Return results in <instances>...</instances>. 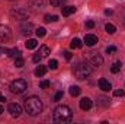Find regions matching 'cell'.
Returning a JSON list of instances; mask_svg holds the SVG:
<instances>
[{
	"mask_svg": "<svg viewBox=\"0 0 125 124\" xmlns=\"http://www.w3.org/2000/svg\"><path fill=\"white\" fill-rule=\"evenodd\" d=\"M35 32H36V37H45L47 29H45L44 26H39V28H36V29H35Z\"/></svg>",
	"mask_w": 125,
	"mask_h": 124,
	"instance_id": "obj_23",
	"label": "cell"
},
{
	"mask_svg": "<svg viewBox=\"0 0 125 124\" xmlns=\"http://www.w3.org/2000/svg\"><path fill=\"white\" fill-rule=\"evenodd\" d=\"M105 15H112V10H105Z\"/></svg>",
	"mask_w": 125,
	"mask_h": 124,
	"instance_id": "obj_36",
	"label": "cell"
},
{
	"mask_svg": "<svg viewBox=\"0 0 125 124\" xmlns=\"http://www.w3.org/2000/svg\"><path fill=\"white\" fill-rule=\"evenodd\" d=\"M99 88L103 91V92H109L112 89V85L109 83V80H106L105 77H100L99 79Z\"/></svg>",
	"mask_w": 125,
	"mask_h": 124,
	"instance_id": "obj_9",
	"label": "cell"
},
{
	"mask_svg": "<svg viewBox=\"0 0 125 124\" xmlns=\"http://www.w3.org/2000/svg\"><path fill=\"white\" fill-rule=\"evenodd\" d=\"M4 54L7 56V57H12V59H16V57H19L21 56V51L18 50V48H12V50H4Z\"/></svg>",
	"mask_w": 125,
	"mask_h": 124,
	"instance_id": "obj_13",
	"label": "cell"
},
{
	"mask_svg": "<svg viewBox=\"0 0 125 124\" xmlns=\"http://www.w3.org/2000/svg\"><path fill=\"white\" fill-rule=\"evenodd\" d=\"M25 110L32 117L41 114V111H42V102H41V99L38 96H29V98H26L25 99Z\"/></svg>",
	"mask_w": 125,
	"mask_h": 124,
	"instance_id": "obj_2",
	"label": "cell"
},
{
	"mask_svg": "<svg viewBox=\"0 0 125 124\" xmlns=\"http://www.w3.org/2000/svg\"><path fill=\"white\" fill-rule=\"evenodd\" d=\"M62 95H64L62 92H57L55 93V96H54V101H60V99L62 98Z\"/></svg>",
	"mask_w": 125,
	"mask_h": 124,
	"instance_id": "obj_31",
	"label": "cell"
},
{
	"mask_svg": "<svg viewBox=\"0 0 125 124\" xmlns=\"http://www.w3.org/2000/svg\"><path fill=\"white\" fill-rule=\"evenodd\" d=\"M125 92H124V89H116V91H114V96H124Z\"/></svg>",
	"mask_w": 125,
	"mask_h": 124,
	"instance_id": "obj_27",
	"label": "cell"
},
{
	"mask_svg": "<svg viewBox=\"0 0 125 124\" xmlns=\"http://www.w3.org/2000/svg\"><path fill=\"white\" fill-rule=\"evenodd\" d=\"M45 22H51V16L50 15H45V19H44Z\"/></svg>",
	"mask_w": 125,
	"mask_h": 124,
	"instance_id": "obj_35",
	"label": "cell"
},
{
	"mask_svg": "<svg viewBox=\"0 0 125 124\" xmlns=\"http://www.w3.org/2000/svg\"><path fill=\"white\" fill-rule=\"evenodd\" d=\"M48 66L52 69V70H55L57 67H58V62L55 60V59H52V60H50V63H48Z\"/></svg>",
	"mask_w": 125,
	"mask_h": 124,
	"instance_id": "obj_24",
	"label": "cell"
},
{
	"mask_svg": "<svg viewBox=\"0 0 125 124\" xmlns=\"http://www.w3.org/2000/svg\"><path fill=\"white\" fill-rule=\"evenodd\" d=\"M70 47H71V48H82V47H83V42H82L79 38H73Z\"/></svg>",
	"mask_w": 125,
	"mask_h": 124,
	"instance_id": "obj_16",
	"label": "cell"
},
{
	"mask_svg": "<svg viewBox=\"0 0 125 124\" xmlns=\"http://www.w3.org/2000/svg\"><path fill=\"white\" fill-rule=\"evenodd\" d=\"M57 21H58V16L57 15H52L51 16V22H57Z\"/></svg>",
	"mask_w": 125,
	"mask_h": 124,
	"instance_id": "obj_34",
	"label": "cell"
},
{
	"mask_svg": "<svg viewBox=\"0 0 125 124\" xmlns=\"http://www.w3.org/2000/svg\"><path fill=\"white\" fill-rule=\"evenodd\" d=\"M41 59H42V57H41V54H39V53H38V54H35V56L32 57L33 63H39V62H41Z\"/></svg>",
	"mask_w": 125,
	"mask_h": 124,
	"instance_id": "obj_29",
	"label": "cell"
},
{
	"mask_svg": "<svg viewBox=\"0 0 125 124\" xmlns=\"http://www.w3.org/2000/svg\"><path fill=\"white\" fill-rule=\"evenodd\" d=\"M74 12H76L74 6H65V7H62V16H70Z\"/></svg>",
	"mask_w": 125,
	"mask_h": 124,
	"instance_id": "obj_15",
	"label": "cell"
},
{
	"mask_svg": "<svg viewBox=\"0 0 125 124\" xmlns=\"http://www.w3.org/2000/svg\"><path fill=\"white\" fill-rule=\"evenodd\" d=\"M1 112H3V107L0 105V114H1Z\"/></svg>",
	"mask_w": 125,
	"mask_h": 124,
	"instance_id": "obj_39",
	"label": "cell"
},
{
	"mask_svg": "<svg viewBox=\"0 0 125 124\" xmlns=\"http://www.w3.org/2000/svg\"><path fill=\"white\" fill-rule=\"evenodd\" d=\"M71 118H73V112H71L70 107H67V105H58L52 112V120L55 123H70Z\"/></svg>",
	"mask_w": 125,
	"mask_h": 124,
	"instance_id": "obj_1",
	"label": "cell"
},
{
	"mask_svg": "<svg viewBox=\"0 0 125 124\" xmlns=\"http://www.w3.org/2000/svg\"><path fill=\"white\" fill-rule=\"evenodd\" d=\"M70 95L71 96H77V95H80V92H82V89L79 88V86H70Z\"/></svg>",
	"mask_w": 125,
	"mask_h": 124,
	"instance_id": "obj_20",
	"label": "cell"
},
{
	"mask_svg": "<svg viewBox=\"0 0 125 124\" xmlns=\"http://www.w3.org/2000/svg\"><path fill=\"white\" fill-rule=\"evenodd\" d=\"M84 42H86L87 47H93V45L97 44V37L93 35V34H87V35L84 37Z\"/></svg>",
	"mask_w": 125,
	"mask_h": 124,
	"instance_id": "obj_11",
	"label": "cell"
},
{
	"mask_svg": "<svg viewBox=\"0 0 125 124\" xmlns=\"http://www.w3.org/2000/svg\"><path fill=\"white\" fill-rule=\"evenodd\" d=\"M26 89H28V83H26L25 79H16V80H13L12 85H10V91L13 93H18V95L23 93Z\"/></svg>",
	"mask_w": 125,
	"mask_h": 124,
	"instance_id": "obj_4",
	"label": "cell"
},
{
	"mask_svg": "<svg viewBox=\"0 0 125 124\" xmlns=\"http://www.w3.org/2000/svg\"><path fill=\"white\" fill-rule=\"evenodd\" d=\"M0 101H1V102H3V101H6V98H4V96H3L1 93H0Z\"/></svg>",
	"mask_w": 125,
	"mask_h": 124,
	"instance_id": "obj_37",
	"label": "cell"
},
{
	"mask_svg": "<svg viewBox=\"0 0 125 124\" xmlns=\"http://www.w3.org/2000/svg\"><path fill=\"white\" fill-rule=\"evenodd\" d=\"M121 67H122V63L115 62L114 64H112V67H111V72H112V73H118V72L121 70Z\"/></svg>",
	"mask_w": 125,
	"mask_h": 124,
	"instance_id": "obj_19",
	"label": "cell"
},
{
	"mask_svg": "<svg viewBox=\"0 0 125 124\" xmlns=\"http://www.w3.org/2000/svg\"><path fill=\"white\" fill-rule=\"evenodd\" d=\"M21 29H22V34L23 35H29V34L33 32V25H32L31 22H25V24H22Z\"/></svg>",
	"mask_w": 125,
	"mask_h": 124,
	"instance_id": "obj_12",
	"label": "cell"
},
{
	"mask_svg": "<svg viewBox=\"0 0 125 124\" xmlns=\"http://www.w3.org/2000/svg\"><path fill=\"white\" fill-rule=\"evenodd\" d=\"M90 64L94 67H99L103 64V57L99 53H90Z\"/></svg>",
	"mask_w": 125,
	"mask_h": 124,
	"instance_id": "obj_8",
	"label": "cell"
},
{
	"mask_svg": "<svg viewBox=\"0 0 125 124\" xmlns=\"http://www.w3.org/2000/svg\"><path fill=\"white\" fill-rule=\"evenodd\" d=\"M50 3H51V6H54V7H58V6H61L62 3H64V0H50Z\"/></svg>",
	"mask_w": 125,
	"mask_h": 124,
	"instance_id": "obj_25",
	"label": "cell"
},
{
	"mask_svg": "<svg viewBox=\"0 0 125 124\" xmlns=\"http://www.w3.org/2000/svg\"><path fill=\"white\" fill-rule=\"evenodd\" d=\"M33 73H35V76H38V77H42V76L47 73V67H45V66H42V64H39V66L35 69V72H33Z\"/></svg>",
	"mask_w": 125,
	"mask_h": 124,
	"instance_id": "obj_14",
	"label": "cell"
},
{
	"mask_svg": "<svg viewBox=\"0 0 125 124\" xmlns=\"http://www.w3.org/2000/svg\"><path fill=\"white\" fill-rule=\"evenodd\" d=\"M64 57H65V60H70L71 59V53L70 51H64Z\"/></svg>",
	"mask_w": 125,
	"mask_h": 124,
	"instance_id": "obj_33",
	"label": "cell"
},
{
	"mask_svg": "<svg viewBox=\"0 0 125 124\" xmlns=\"http://www.w3.org/2000/svg\"><path fill=\"white\" fill-rule=\"evenodd\" d=\"M99 101H100V104H102V105H105V107H106V105H109V99H108V98L100 96V98H99Z\"/></svg>",
	"mask_w": 125,
	"mask_h": 124,
	"instance_id": "obj_28",
	"label": "cell"
},
{
	"mask_svg": "<svg viewBox=\"0 0 125 124\" xmlns=\"http://www.w3.org/2000/svg\"><path fill=\"white\" fill-rule=\"evenodd\" d=\"M124 22H125V21H124Z\"/></svg>",
	"mask_w": 125,
	"mask_h": 124,
	"instance_id": "obj_40",
	"label": "cell"
},
{
	"mask_svg": "<svg viewBox=\"0 0 125 124\" xmlns=\"http://www.w3.org/2000/svg\"><path fill=\"white\" fill-rule=\"evenodd\" d=\"M86 26H87L89 29H92V28H94V22L93 21H87V22H86Z\"/></svg>",
	"mask_w": 125,
	"mask_h": 124,
	"instance_id": "obj_32",
	"label": "cell"
},
{
	"mask_svg": "<svg viewBox=\"0 0 125 124\" xmlns=\"http://www.w3.org/2000/svg\"><path fill=\"white\" fill-rule=\"evenodd\" d=\"M106 53H108V54H114V53H116V47H108V48H106Z\"/></svg>",
	"mask_w": 125,
	"mask_h": 124,
	"instance_id": "obj_30",
	"label": "cell"
},
{
	"mask_svg": "<svg viewBox=\"0 0 125 124\" xmlns=\"http://www.w3.org/2000/svg\"><path fill=\"white\" fill-rule=\"evenodd\" d=\"M105 29H106V32H108V34H111V35L116 32L115 25H112V24H106V25H105Z\"/></svg>",
	"mask_w": 125,
	"mask_h": 124,
	"instance_id": "obj_21",
	"label": "cell"
},
{
	"mask_svg": "<svg viewBox=\"0 0 125 124\" xmlns=\"http://www.w3.org/2000/svg\"><path fill=\"white\" fill-rule=\"evenodd\" d=\"M73 73H74L76 79L83 80V79H86V77L92 73V67H90L87 63H79V64H76V66H74Z\"/></svg>",
	"mask_w": 125,
	"mask_h": 124,
	"instance_id": "obj_3",
	"label": "cell"
},
{
	"mask_svg": "<svg viewBox=\"0 0 125 124\" xmlns=\"http://www.w3.org/2000/svg\"><path fill=\"white\" fill-rule=\"evenodd\" d=\"M23 64H25V60L22 59V56H19V57L15 59V66H16V67L21 69V67H23Z\"/></svg>",
	"mask_w": 125,
	"mask_h": 124,
	"instance_id": "obj_22",
	"label": "cell"
},
{
	"mask_svg": "<svg viewBox=\"0 0 125 124\" xmlns=\"http://www.w3.org/2000/svg\"><path fill=\"white\" fill-rule=\"evenodd\" d=\"M80 108H82L83 111L90 110V108H92V99H90V98H87V96L82 98V99H80Z\"/></svg>",
	"mask_w": 125,
	"mask_h": 124,
	"instance_id": "obj_10",
	"label": "cell"
},
{
	"mask_svg": "<svg viewBox=\"0 0 125 124\" xmlns=\"http://www.w3.org/2000/svg\"><path fill=\"white\" fill-rule=\"evenodd\" d=\"M39 88H42V89L50 88V80H42V82H39Z\"/></svg>",
	"mask_w": 125,
	"mask_h": 124,
	"instance_id": "obj_26",
	"label": "cell"
},
{
	"mask_svg": "<svg viewBox=\"0 0 125 124\" xmlns=\"http://www.w3.org/2000/svg\"><path fill=\"white\" fill-rule=\"evenodd\" d=\"M12 38V31L7 25H0V42H7Z\"/></svg>",
	"mask_w": 125,
	"mask_h": 124,
	"instance_id": "obj_6",
	"label": "cell"
},
{
	"mask_svg": "<svg viewBox=\"0 0 125 124\" xmlns=\"http://www.w3.org/2000/svg\"><path fill=\"white\" fill-rule=\"evenodd\" d=\"M10 15H12L15 19H19V21H22V19H28V18H29V12H28L26 9H23V7L12 9V10H10Z\"/></svg>",
	"mask_w": 125,
	"mask_h": 124,
	"instance_id": "obj_5",
	"label": "cell"
},
{
	"mask_svg": "<svg viewBox=\"0 0 125 124\" xmlns=\"http://www.w3.org/2000/svg\"><path fill=\"white\" fill-rule=\"evenodd\" d=\"M9 112H10V115L12 117H19L21 114H22V107L19 105V104H16V102H12V104H9Z\"/></svg>",
	"mask_w": 125,
	"mask_h": 124,
	"instance_id": "obj_7",
	"label": "cell"
},
{
	"mask_svg": "<svg viewBox=\"0 0 125 124\" xmlns=\"http://www.w3.org/2000/svg\"><path fill=\"white\" fill-rule=\"evenodd\" d=\"M36 45H38V41H36L35 38H31V39L26 41V48H28V50H33V48H36Z\"/></svg>",
	"mask_w": 125,
	"mask_h": 124,
	"instance_id": "obj_17",
	"label": "cell"
},
{
	"mask_svg": "<svg viewBox=\"0 0 125 124\" xmlns=\"http://www.w3.org/2000/svg\"><path fill=\"white\" fill-rule=\"evenodd\" d=\"M39 54H41L42 59H44V57H48V56H50V48H48L47 45H42V47L39 48Z\"/></svg>",
	"mask_w": 125,
	"mask_h": 124,
	"instance_id": "obj_18",
	"label": "cell"
},
{
	"mask_svg": "<svg viewBox=\"0 0 125 124\" xmlns=\"http://www.w3.org/2000/svg\"><path fill=\"white\" fill-rule=\"evenodd\" d=\"M3 53H4V50H3V48H1V47H0V56H1V54H3Z\"/></svg>",
	"mask_w": 125,
	"mask_h": 124,
	"instance_id": "obj_38",
	"label": "cell"
}]
</instances>
